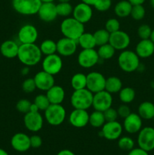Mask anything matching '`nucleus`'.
<instances>
[{
	"label": "nucleus",
	"instance_id": "obj_1",
	"mask_svg": "<svg viewBox=\"0 0 154 155\" xmlns=\"http://www.w3.org/2000/svg\"><path fill=\"white\" fill-rule=\"evenodd\" d=\"M42 54L39 46L35 43L20 44L17 58L24 66L37 65L42 60Z\"/></svg>",
	"mask_w": 154,
	"mask_h": 155
},
{
	"label": "nucleus",
	"instance_id": "obj_2",
	"mask_svg": "<svg viewBox=\"0 0 154 155\" xmlns=\"http://www.w3.org/2000/svg\"><path fill=\"white\" fill-rule=\"evenodd\" d=\"M60 32L64 37L77 40L79 36L85 33L84 24L75 18H66L60 24Z\"/></svg>",
	"mask_w": 154,
	"mask_h": 155
},
{
	"label": "nucleus",
	"instance_id": "obj_3",
	"mask_svg": "<svg viewBox=\"0 0 154 155\" xmlns=\"http://www.w3.org/2000/svg\"><path fill=\"white\" fill-rule=\"evenodd\" d=\"M118 64L124 72L132 73L140 67V58L135 51L123 50L118 57Z\"/></svg>",
	"mask_w": 154,
	"mask_h": 155
},
{
	"label": "nucleus",
	"instance_id": "obj_4",
	"mask_svg": "<svg viewBox=\"0 0 154 155\" xmlns=\"http://www.w3.org/2000/svg\"><path fill=\"white\" fill-rule=\"evenodd\" d=\"M94 94L87 88L74 90L70 97V103L74 109L88 110L92 106Z\"/></svg>",
	"mask_w": 154,
	"mask_h": 155
},
{
	"label": "nucleus",
	"instance_id": "obj_5",
	"mask_svg": "<svg viewBox=\"0 0 154 155\" xmlns=\"http://www.w3.org/2000/svg\"><path fill=\"white\" fill-rule=\"evenodd\" d=\"M44 115L48 124L57 127L64 122L66 112L62 104H51L44 111Z\"/></svg>",
	"mask_w": 154,
	"mask_h": 155
},
{
	"label": "nucleus",
	"instance_id": "obj_6",
	"mask_svg": "<svg viewBox=\"0 0 154 155\" xmlns=\"http://www.w3.org/2000/svg\"><path fill=\"white\" fill-rule=\"evenodd\" d=\"M41 5V0H12L14 10L25 16L37 15Z\"/></svg>",
	"mask_w": 154,
	"mask_h": 155
},
{
	"label": "nucleus",
	"instance_id": "obj_7",
	"mask_svg": "<svg viewBox=\"0 0 154 155\" xmlns=\"http://www.w3.org/2000/svg\"><path fill=\"white\" fill-rule=\"evenodd\" d=\"M100 58L95 48L82 49L78 54L77 61L81 68L88 69L95 67L99 62Z\"/></svg>",
	"mask_w": 154,
	"mask_h": 155
},
{
	"label": "nucleus",
	"instance_id": "obj_8",
	"mask_svg": "<svg viewBox=\"0 0 154 155\" xmlns=\"http://www.w3.org/2000/svg\"><path fill=\"white\" fill-rule=\"evenodd\" d=\"M123 131V127L117 120L106 122L101 127L100 136L107 140H116L120 138Z\"/></svg>",
	"mask_w": 154,
	"mask_h": 155
},
{
	"label": "nucleus",
	"instance_id": "obj_9",
	"mask_svg": "<svg viewBox=\"0 0 154 155\" xmlns=\"http://www.w3.org/2000/svg\"><path fill=\"white\" fill-rule=\"evenodd\" d=\"M42 71L54 76L61 71L63 68V61L58 54L46 55L42 62Z\"/></svg>",
	"mask_w": 154,
	"mask_h": 155
},
{
	"label": "nucleus",
	"instance_id": "obj_10",
	"mask_svg": "<svg viewBox=\"0 0 154 155\" xmlns=\"http://www.w3.org/2000/svg\"><path fill=\"white\" fill-rule=\"evenodd\" d=\"M87 84L86 88L93 94L105 90L106 77L101 73L93 71L86 75Z\"/></svg>",
	"mask_w": 154,
	"mask_h": 155
},
{
	"label": "nucleus",
	"instance_id": "obj_11",
	"mask_svg": "<svg viewBox=\"0 0 154 155\" xmlns=\"http://www.w3.org/2000/svg\"><path fill=\"white\" fill-rule=\"evenodd\" d=\"M113 104V96L112 94L106 90L101 91L94 94L92 107L95 110L104 112L112 107Z\"/></svg>",
	"mask_w": 154,
	"mask_h": 155
},
{
	"label": "nucleus",
	"instance_id": "obj_12",
	"mask_svg": "<svg viewBox=\"0 0 154 155\" xmlns=\"http://www.w3.org/2000/svg\"><path fill=\"white\" fill-rule=\"evenodd\" d=\"M137 144L139 148L148 152L154 149L153 127H146L140 130L137 136Z\"/></svg>",
	"mask_w": 154,
	"mask_h": 155
},
{
	"label": "nucleus",
	"instance_id": "obj_13",
	"mask_svg": "<svg viewBox=\"0 0 154 155\" xmlns=\"http://www.w3.org/2000/svg\"><path fill=\"white\" fill-rule=\"evenodd\" d=\"M130 42H131V38L126 32L119 30L114 33H110L109 43L116 49V51L125 50L129 46Z\"/></svg>",
	"mask_w": 154,
	"mask_h": 155
},
{
	"label": "nucleus",
	"instance_id": "obj_14",
	"mask_svg": "<svg viewBox=\"0 0 154 155\" xmlns=\"http://www.w3.org/2000/svg\"><path fill=\"white\" fill-rule=\"evenodd\" d=\"M38 30L35 26L32 24H25L20 28L18 33V39L20 44L35 43L37 40Z\"/></svg>",
	"mask_w": 154,
	"mask_h": 155
},
{
	"label": "nucleus",
	"instance_id": "obj_15",
	"mask_svg": "<svg viewBox=\"0 0 154 155\" xmlns=\"http://www.w3.org/2000/svg\"><path fill=\"white\" fill-rule=\"evenodd\" d=\"M43 117L39 112H31L25 114L24 117V124L29 131L36 133L42 130L43 127Z\"/></svg>",
	"mask_w": 154,
	"mask_h": 155
},
{
	"label": "nucleus",
	"instance_id": "obj_16",
	"mask_svg": "<svg viewBox=\"0 0 154 155\" xmlns=\"http://www.w3.org/2000/svg\"><path fill=\"white\" fill-rule=\"evenodd\" d=\"M76 40L63 36L57 42V52L59 55L63 57H69L73 55L77 50Z\"/></svg>",
	"mask_w": 154,
	"mask_h": 155
},
{
	"label": "nucleus",
	"instance_id": "obj_17",
	"mask_svg": "<svg viewBox=\"0 0 154 155\" xmlns=\"http://www.w3.org/2000/svg\"><path fill=\"white\" fill-rule=\"evenodd\" d=\"M39 18L41 21L46 23L52 22L55 21L57 18V8H56V5L51 2H42L40 8L37 13Z\"/></svg>",
	"mask_w": 154,
	"mask_h": 155
},
{
	"label": "nucleus",
	"instance_id": "obj_18",
	"mask_svg": "<svg viewBox=\"0 0 154 155\" xmlns=\"http://www.w3.org/2000/svg\"><path fill=\"white\" fill-rule=\"evenodd\" d=\"M72 17L82 24H86L91 21L93 15V11L89 5L81 2L73 8Z\"/></svg>",
	"mask_w": 154,
	"mask_h": 155
},
{
	"label": "nucleus",
	"instance_id": "obj_19",
	"mask_svg": "<svg viewBox=\"0 0 154 155\" xmlns=\"http://www.w3.org/2000/svg\"><path fill=\"white\" fill-rule=\"evenodd\" d=\"M69 123L75 128H83L89 123V114L87 110L74 109L69 116Z\"/></svg>",
	"mask_w": 154,
	"mask_h": 155
},
{
	"label": "nucleus",
	"instance_id": "obj_20",
	"mask_svg": "<svg viewBox=\"0 0 154 155\" xmlns=\"http://www.w3.org/2000/svg\"><path fill=\"white\" fill-rule=\"evenodd\" d=\"M142 118L138 114L131 113L124 119L123 129L129 134H135L139 133L142 129Z\"/></svg>",
	"mask_w": 154,
	"mask_h": 155
},
{
	"label": "nucleus",
	"instance_id": "obj_21",
	"mask_svg": "<svg viewBox=\"0 0 154 155\" xmlns=\"http://www.w3.org/2000/svg\"><path fill=\"white\" fill-rule=\"evenodd\" d=\"M33 79H34L35 83H36V89L41 91L46 92L54 85H55L54 84L55 80H54V76L44 71L36 73Z\"/></svg>",
	"mask_w": 154,
	"mask_h": 155
},
{
	"label": "nucleus",
	"instance_id": "obj_22",
	"mask_svg": "<svg viewBox=\"0 0 154 155\" xmlns=\"http://www.w3.org/2000/svg\"><path fill=\"white\" fill-rule=\"evenodd\" d=\"M11 145L18 152H25L31 148L30 137L23 133H18L14 135L11 139Z\"/></svg>",
	"mask_w": 154,
	"mask_h": 155
},
{
	"label": "nucleus",
	"instance_id": "obj_23",
	"mask_svg": "<svg viewBox=\"0 0 154 155\" xmlns=\"http://www.w3.org/2000/svg\"><path fill=\"white\" fill-rule=\"evenodd\" d=\"M135 52L141 58H149L154 53V43L149 39H141L136 45Z\"/></svg>",
	"mask_w": 154,
	"mask_h": 155
},
{
	"label": "nucleus",
	"instance_id": "obj_24",
	"mask_svg": "<svg viewBox=\"0 0 154 155\" xmlns=\"http://www.w3.org/2000/svg\"><path fill=\"white\" fill-rule=\"evenodd\" d=\"M46 96L50 104H61L65 98V90L62 86L54 85L46 91Z\"/></svg>",
	"mask_w": 154,
	"mask_h": 155
},
{
	"label": "nucleus",
	"instance_id": "obj_25",
	"mask_svg": "<svg viewBox=\"0 0 154 155\" xmlns=\"http://www.w3.org/2000/svg\"><path fill=\"white\" fill-rule=\"evenodd\" d=\"M19 45L13 40L4 41L0 45L2 55L7 58H14L18 56Z\"/></svg>",
	"mask_w": 154,
	"mask_h": 155
},
{
	"label": "nucleus",
	"instance_id": "obj_26",
	"mask_svg": "<svg viewBox=\"0 0 154 155\" xmlns=\"http://www.w3.org/2000/svg\"><path fill=\"white\" fill-rule=\"evenodd\" d=\"M137 114L142 120H151L154 118V104L150 101L140 103L137 109Z\"/></svg>",
	"mask_w": 154,
	"mask_h": 155
},
{
	"label": "nucleus",
	"instance_id": "obj_27",
	"mask_svg": "<svg viewBox=\"0 0 154 155\" xmlns=\"http://www.w3.org/2000/svg\"><path fill=\"white\" fill-rule=\"evenodd\" d=\"M132 5L128 0H122L115 5L114 12L117 17L124 18L131 15Z\"/></svg>",
	"mask_w": 154,
	"mask_h": 155
},
{
	"label": "nucleus",
	"instance_id": "obj_28",
	"mask_svg": "<svg viewBox=\"0 0 154 155\" xmlns=\"http://www.w3.org/2000/svg\"><path fill=\"white\" fill-rule=\"evenodd\" d=\"M122 89V82L119 77L112 76L106 79L105 90L110 94H115L119 92Z\"/></svg>",
	"mask_w": 154,
	"mask_h": 155
},
{
	"label": "nucleus",
	"instance_id": "obj_29",
	"mask_svg": "<svg viewBox=\"0 0 154 155\" xmlns=\"http://www.w3.org/2000/svg\"><path fill=\"white\" fill-rule=\"evenodd\" d=\"M77 43L82 49H89V48H95L96 45L95 37L93 33H83L77 39Z\"/></svg>",
	"mask_w": 154,
	"mask_h": 155
},
{
	"label": "nucleus",
	"instance_id": "obj_30",
	"mask_svg": "<svg viewBox=\"0 0 154 155\" xmlns=\"http://www.w3.org/2000/svg\"><path fill=\"white\" fill-rule=\"evenodd\" d=\"M70 84L74 90H78L86 88L87 84V77L82 73H77L72 77Z\"/></svg>",
	"mask_w": 154,
	"mask_h": 155
},
{
	"label": "nucleus",
	"instance_id": "obj_31",
	"mask_svg": "<svg viewBox=\"0 0 154 155\" xmlns=\"http://www.w3.org/2000/svg\"><path fill=\"white\" fill-rule=\"evenodd\" d=\"M106 123L104 112L95 110L89 115L88 124L94 128H101Z\"/></svg>",
	"mask_w": 154,
	"mask_h": 155
},
{
	"label": "nucleus",
	"instance_id": "obj_32",
	"mask_svg": "<svg viewBox=\"0 0 154 155\" xmlns=\"http://www.w3.org/2000/svg\"><path fill=\"white\" fill-rule=\"evenodd\" d=\"M135 91L131 87H124L119 91V97L123 104L131 103L135 98Z\"/></svg>",
	"mask_w": 154,
	"mask_h": 155
},
{
	"label": "nucleus",
	"instance_id": "obj_33",
	"mask_svg": "<svg viewBox=\"0 0 154 155\" xmlns=\"http://www.w3.org/2000/svg\"><path fill=\"white\" fill-rule=\"evenodd\" d=\"M39 48L42 54L50 55L57 52V42L52 39H45L42 42Z\"/></svg>",
	"mask_w": 154,
	"mask_h": 155
},
{
	"label": "nucleus",
	"instance_id": "obj_34",
	"mask_svg": "<svg viewBox=\"0 0 154 155\" xmlns=\"http://www.w3.org/2000/svg\"><path fill=\"white\" fill-rule=\"evenodd\" d=\"M97 51H98L100 59L109 60V59H111L114 56L116 49L108 42V43L99 46Z\"/></svg>",
	"mask_w": 154,
	"mask_h": 155
},
{
	"label": "nucleus",
	"instance_id": "obj_35",
	"mask_svg": "<svg viewBox=\"0 0 154 155\" xmlns=\"http://www.w3.org/2000/svg\"><path fill=\"white\" fill-rule=\"evenodd\" d=\"M96 45L101 46L109 42L110 33L105 29H99L93 33Z\"/></svg>",
	"mask_w": 154,
	"mask_h": 155
},
{
	"label": "nucleus",
	"instance_id": "obj_36",
	"mask_svg": "<svg viewBox=\"0 0 154 155\" xmlns=\"http://www.w3.org/2000/svg\"><path fill=\"white\" fill-rule=\"evenodd\" d=\"M57 15L60 17L68 18L72 14L73 7L69 2H59L56 5Z\"/></svg>",
	"mask_w": 154,
	"mask_h": 155
},
{
	"label": "nucleus",
	"instance_id": "obj_37",
	"mask_svg": "<svg viewBox=\"0 0 154 155\" xmlns=\"http://www.w3.org/2000/svg\"><path fill=\"white\" fill-rule=\"evenodd\" d=\"M33 103L37 106L39 110H42V111H45L48 108V106L51 104L46 95H44V94H39V95H36L35 97Z\"/></svg>",
	"mask_w": 154,
	"mask_h": 155
},
{
	"label": "nucleus",
	"instance_id": "obj_38",
	"mask_svg": "<svg viewBox=\"0 0 154 155\" xmlns=\"http://www.w3.org/2000/svg\"><path fill=\"white\" fill-rule=\"evenodd\" d=\"M118 146L120 149L123 151H131L134 148V142L131 137L128 136H123L119 139L118 141Z\"/></svg>",
	"mask_w": 154,
	"mask_h": 155
},
{
	"label": "nucleus",
	"instance_id": "obj_39",
	"mask_svg": "<svg viewBox=\"0 0 154 155\" xmlns=\"http://www.w3.org/2000/svg\"><path fill=\"white\" fill-rule=\"evenodd\" d=\"M145 14L146 11L144 7L142 5H132L130 16L135 21H140L145 17Z\"/></svg>",
	"mask_w": 154,
	"mask_h": 155
},
{
	"label": "nucleus",
	"instance_id": "obj_40",
	"mask_svg": "<svg viewBox=\"0 0 154 155\" xmlns=\"http://www.w3.org/2000/svg\"><path fill=\"white\" fill-rule=\"evenodd\" d=\"M32 102L28 99L22 98L20 99L16 104V109L18 112L22 114H27L30 111Z\"/></svg>",
	"mask_w": 154,
	"mask_h": 155
},
{
	"label": "nucleus",
	"instance_id": "obj_41",
	"mask_svg": "<svg viewBox=\"0 0 154 155\" xmlns=\"http://www.w3.org/2000/svg\"><path fill=\"white\" fill-rule=\"evenodd\" d=\"M104 29L110 33H114L120 30V23L116 18H110L106 21Z\"/></svg>",
	"mask_w": 154,
	"mask_h": 155
},
{
	"label": "nucleus",
	"instance_id": "obj_42",
	"mask_svg": "<svg viewBox=\"0 0 154 155\" xmlns=\"http://www.w3.org/2000/svg\"><path fill=\"white\" fill-rule=\"evenodd\" d=\"M152 29L147 24H141L137 29V35L140 39H148L150 37Z\"/></svg>",
	"mask_w": 154,
	"mask_h": 155
},
{
	"label": "nucleus",
	"instance_id": "obj_43",
	"mask_svg": "<svg viewBox=\"0 0 154 155\" xmlns=\"http://www.w3.org/2000/svg\"><path fill=\"white\" fill-rule=\"evenodd\" d=\"M22 89L26 93H32L36 89V83L33 78H27L22 83Z\"/></svg>",
	"mask_w": 154,
	"mask_h": 155
},
{
	"label": "nucleus",
	"instance_id": "obj_44",
	"mask_svg": "<svg viewBox=\"0 0 154 155\" xmlns=\"http://www.w3.org/2000/svg\"><path fill=\"white\" fill-rule=\"evenodd\" d=\"M112 5L111 0H97L94 7L97 11L101 12H107Z\"/></svg>",
	"mask_w": 154,
	"mask_h": 155
},
{
	"label": "nucleus",
	"instance_id": "obj_45",
	"mask_svg": "<svg viewBox=\"0 0 154 155\" xmlns=\"http://www.w3.org/2000/svg\"><path fill=\"white\" fill-rule=\"evenodd\" d=\"M104 117H105L106 122H110V121L117 120V118L119 117L117 110L113 107H110L105 111H104Z\"/></svg>",
	"mask_w": 154,
	"mask_h": 155
},
{
	"label": "nucleus",
	"instance_id": "obj_46",
	"mask_svg": "<svg viewBox=\"0 0 154 155\" xmlns=\"http://www.w3.org/2000/svg\"><path fill=\"white\" fill-rule=\"evenodd\" d=\"M117 110V113L119 117L125 119L126 117H128L130 114L131 113V110H130L129 107L127 105V104H122L120 106L118 107V108L116 109Z\"/></svg>",
	"mask_w": 154,
	"mask_h": 155
},
{
	"label": "nucleus",
	"instance_id": "obj_47",
	"mask_svg": "<svg viewBox=\"0 0 154 155\" xmlns=\"http://www.w3.org/2000/svg\"><path fill=\"white\" fill-rule=\"evenodd\" d=\"M30 146L33 148H39L42 145V139L38 135H33L30 136Z\"/></svg>",
	"mask_w": 154,
	"mask_h": 155
},
{
	"label": "nucleus",
	"instance_id": "obj_48",
	"mask_svg": "<svg viewBox=\"0 0 154 155\" xmlns=\"http://www.w3.org/2000/svg\"><path fill=\"white\" fill-rule=\"evenodd\" d=\"M128 155H149V154H148V151H145L140 148H133L131 151H129Z\"/></svg>",
	"mask_w": 154,
	"mask_h": 155
},
{
	"label": "nucleus",
	"instance_id": "obj_49",
	"mask_svg": "<svg viewBox=\"0 0 154 155\" xmlns=\"http://www.w3.org/2000/svg\"><path fill=\"white\" fill-rule=\"evenodd\" d=\"M57 155H75L72 151H71L70 150L68 149H64V150H61L60 151H59L57 153Z\"/></svg>",
	"mask_w": 154,
	"mask_h": 155
},
{
	"label": "nucleus",
	"instance_id": "obj_50",
	"mask_svg": "<svg viewBox=\"0 0 154 155\" xmlns=\"http://www.w3.org/2000/svg\"><path fill=\"white\" fill-rule=\"evenodd\" d=\"M29 73H30V67L28 66H24L21 71V74L22 76H27Z\"/></svg>",
	"mask_w": 154,
	"mask_h": 155
},
{
	"label": "nucleus",
	"instance_id": "obj_51",
	"mask_svg": "<svg viewBox=\"0 0 154 155\" xmlns=\"http://www.w3.org/2000/svg\"><path fill=\"white\" fill-rule=\"evenodd\" d=\"M132 5H143L146 0H128Z\"/></svg>",
	"mask_w": 154,
	"mask_h": 155
},
{
	"label": "nucleus",
	"instance_id": "obj_52",
	"mask_svg": "<svg viewBox=\"0 0 154 155\" xmlns=\"http://www.w3.org/2000/svg\"><path fill=\"white\" fill-rule=\"evenodd\" d=\"M82 2L83 3H85V4L87 5H94L95 4V2H96L97 0H81Z\"/></svg>",
	"mask_w": 154,
	"mask_h": 155
},
{
	"label": "nucleus",
	"instance_id": "obj_53",
	"mask_svg": "<svg viewBox=\"0 0 154 155\" xmlns=\"http://www.w3.org/2000/svg\"><path fill=\"white\" fill-rule=\"evenodd\" d=\"M30 111H31V112H39L40 110H39L38 107L36 105V104H34V103H32L31 107H30Z\"/></svg>",
	"mask_w": 154,
	"mask_h": 155
},
{
	"label": "nucleus",
	"instance_id": "obj_54",
	"mask_svg": "<svg viewBox=\"0 0 154 155\" xmlns=\"http://www.w3.org/2000/svg\"><path fill=\"white\" fill-rule=\"evenodd\" d=\"M149 39H150V40L152 41V42L154 43V29H153V30H152V33H151Z\"/></svg>",
	"mask_w": 154,
	"mask_h": 155
},
{
	"label": "nucleus",
	"instance_id": "obj_55",
	"mask_svg": "<svg viewBox=\"0 0 154 155\" xmlns=\"http://www.w3.org/2000/svg\"><path fill=\"white\" fill-rule=\"evenodd\" d=\"M0 155H8V154L7 151H5L4 149L0 148Z\"/></svg>",
	"mask_w": 154,
	"mask_h": 155
},
{
	"label": "nucleus",
	"instance_id": "obj_56",
	"mask_svg": "<svg viewBox=\"0 0 154 155\" xmlns=\"http://www.w3.org/2000/svg\"><path fill=\"white\" fill-rule=\"evenodd\" d=\"M59 2H69L70 0H57Z\"/></svg>",
	"mask_w": 154,
	"mask_h": 155
},
{
	"label": "nucleus",
	"instance_id": "obj_57",
	"mask_svg": "<svg viewBox=\"0 0 154 155\" xmlns=\"http://www.w3.org/2000/svg\"><path fill=\"white\" fill-rule=\"evenodd\" d=\"M54 0H41L42 2H53Z\"/></svg>",
	"mask_w": 154,
	"mask_h": 155
},
{
	"label": "nucleus",
	"instance_id": "obj_58",
	"mask_svg": "<svg viewBox=\"0 0 154 155\" xmlns=\"http://www.w3.org/2000/svg\"><path fill=\"white\" fill-rule=\"evenodd\" d=\"M150 2V5H152V7L154 8V0H149Z\"/></svg>",
	"mask_w": 154,
	"mask_h": 155
},
{
	"label": "nucleus",
	"instance_id": "obj_59",
	"mask_svg": "<svg viewBox=\"0 0 154 155\" xmlns=\"http://www.w3.org/2000/svg\"><path fill=\"white\" fill-rule=\"evenodd\" d=\"M153 129H154V127H153Z\"/></svg>",
	"mask_w": 154,
	"mask_h": 155
}]
</instances>
